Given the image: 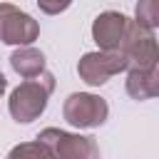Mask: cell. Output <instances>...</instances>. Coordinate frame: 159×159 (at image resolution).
<instances>
[{
	"mask_svg": "<svg viewBox=\"0 0 159 159\" xmlns=\"http://www.w3.org/2000/svg\"><path fill=\"white\" fill-rule=\"evenodd\" d=\"M52 89H55V75H52V72H42V75H37V77H32V80L20 82V84L12 89L10 99H7V109H10L12 119H15L17 124H30V122H35V119L45 112Z\"/></svg>",
	"mask_w": 159,
	"mask_h": 159,
	"instance_id": "obj_1",
	"label": "cell"
},
{
	"mask_svg": "<svg viewBox=\"0 0 159 159\" xmlns=\"http://www.w3.org/2000/svg\"><path fill=\"white\" fill-rule=\"evenodd\" d=\"M119 50L129 60V70L159 67V42L154 37V30L139 25L137 20H129V27H127V35H124Z\"/></svg>",
	"mask_w": 159,
	"mask_h": 159,
	"instance_id": "obj_2",
	"label": "cell"
},
{
	"mask_svg": "<svg viewBox=\"0 0 159 159\" xmlns=\"http://www.w3.org/2000/svg\"><path fill=\"white\" fill-rule=\"evenodd\" d=\"M129 70V60L124 57L122 50H97V52H84L77 62V75L82 82L89 87L104 84L109 77Z\"/></svg>",
	"mask_w": 159,
	"mask_h": 159,
	"instance_id": "obj_3",
	"label": "cell"
},
{
	"mask_svg": "<svg viewBox=\"0 0 159 159\" xmlns=\"http://www.w3.org/2000/svg\"><path fill=\"white\" fill-rule=\"evenodd\" d=\"M107 99L92 92H72L62 104V117L77 129H94L107 122Z\"/></svg>",
	"mask_w": 159,
	"mask_h": 159,
	"instance_id": "obj_4",
	"label": "cell"
},
{
	"mask_svg": "<svg viewBox=\"0 0 159 159\" xmlns=\"http://www.w3.org/2000/svg\"><path fill=\"white\" fill-rule=\"evenodd\" d=\"M57 159H99V147L92 137L77 134V132H65L57 127H47L37 134Z\"/></svg>",
	"mask_w": 159,
	"mask_h": 159,
	"instance_id": "obj_5",
	"label": "cell"
},
{
	"mask_svg": "<svg viewBox=\"0 0 159 159\" xmlns=\"http://www.w3.org/2000/svg\"><path fill=\"white\" fill-rule=\"evenodd\" d=\"M40 35V25L32 15L12 2H0V42L5 45H32Z\"/></svg>",
	"mask_w": 159,
	"mask_h": 159,
	"instance_id": "obj_6",
	"label": "cell"
},
{
	"mask_svg": "<svg viewBox=\"0 0 159 159\" xmlns=\"http://www.w3.org/2000/svg\"><path fill=\"white\" fill-rule=\"evenodd\" d=\"M127 27H129V20L122 12L104 10L92 22V40L97 42L99 50H119L127 35Z\"/></svg>",
	"mask_w": 159,
	"mask_h": 159,
	"instance_id": "obj_7",
	"label": "cell"
},
{
	"mask_svg": "<svg viewBox=\"0 0 159 159\" xmlns=\"http://www.w3.org/2000/svg\"><path fill=\"white\" fill-rule=\"evenodd\" d=\"M127 94L132 99L159 97V67L154 70H127Z\"/></svg>",
	"mask_w": 159,
	"mask_h": 159,
	"instance_id": "obj_8",
	"label": "cell"
},
{
	"mask_svg": "<svg viewBox=\"0 0 159 159\" xmlns=\"http://www.w3.org/2000/svg\"><path fill=\"white\" fill-rule=\"evenodd\" d=\"M10 67L22 80H32V77L45 72V55L32 45H22L10 55Z\"/></svg>",
	"mask_w": 159,
	"mask_h": 159,
	"instance_id": "obj_9",
	"label": "cell"
},
{
	"mask_svg": "<svg viewBox=\"0 0 159 159\" xmlns=\"http://www.w3.org/2000/svg\"><path fill=\"white\" fill-rule=\"evenodd\" d=\"M7 159H57V157L42 139H35V142H22L12 147Z\"/></svg>",
	"mask_w": 159,
	"mask_h": 159,
	"instance_id": "obj_10",
	"label": "cell"
},
{
	"mask_svg": "<svg viewBox=\"0 0 159 159\" xmlns=\"http://www.w3.org/2000/svg\"><path fill=\"white\" fill-rule=\"evenodd\" d=\"M134 20L149 30H157L159 27V0H137Z\"/></svg>",
	"mask_w": 159,
	"mask_h": 159,
	"instance_id": "obj_11",
	"label": "cell"
},
{
	"mask_svg": "<svg viewBox=\"0 0 159 159\" xmlns=\"http://www.w3.org/2000/svg\"><path fill=\"white\" fill-rule=\"evenodd\" d=\"M37 5L45 15H60L72 5V0H37Z\"/></svg>",
	"mask_w": 159,
	"mask_h": 159,
	"instance_id": "obj_12",
	"label": "cell"
},
{
	"mask_svg": "<svg viewBox=\"0 0 159 159\" xmlns=\"http://www.w3.org/2000/svg\"><path fill=\"white\" fill-rule=\"evenodd\" d=\"M5 89H7V77H5L2 72H0V97L5 94Z\"/></svg>",
	"mask_w": 159,
	"mask_h": 159,
	"instance_id": "obj_13",
	"label": "cell"
}]
</instances>
